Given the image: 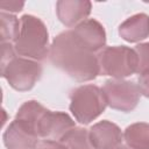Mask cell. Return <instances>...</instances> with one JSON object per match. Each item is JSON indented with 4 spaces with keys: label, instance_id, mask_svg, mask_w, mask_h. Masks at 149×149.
Masks as SVG:
<instances>
[{
    "label": "cell",
    "instance_id": "6da1fadb",
    "mask_svg": "<svg viewBox=\"0 0 149 149\" xmlns=\"http://www.w3.org/2000/svg\"><path fill=\"white\" fill-rule=\"evenodd\" d=\"M48 56L54 66L76 81H90L100 74L98 56L84 48L71 30L62 31L54 38Z\"/></svg>",
    "mask_w": 149,
    "mask_h": 149
},
{
    "label": "cell",
    "instance_id": "7a4b0ae2",
    "mask_svg": "<svg viewBox=\"0 0 149 149\" xmlns=\"http://www.w3.org/2000/svg\"><path fill=\"white\" fill-rule=\"evenodd\" d=\"M14 49L19 56L42 61L49 55V33L44 22L30 14L20 19V31L14 41Z\"/></svg>",
    "mask_w": 149,
    "mask_h": 149
},
{
    "label": "cell",
    "instance_id": "3957f363",
    "mask_svg": "<svg viewBox=\"0 0 149 149\" xmlns=\"http://www.w3.org/2000/svg\"><path fill=\"white\" fill-rule=\"evenodd\" d=\"M106 106L104 92L97 85H81L70 93V112L81 125H88L95 120L105 112Z\"/></svg>",
    "mask_w": 149,
    "mask_h": 149
},
{
    "label": "cell",
    "instance_id": "277c9868",
    "mask_svg": "<svg viewBox=\"0 0 149 149\" xmlns=\"http://www.w3.org/2000/svg\"><path fill=\"white\" fill-rule=\"evenodd\" d=\"M101 76L123 79L137 70V55L134 49L126 45L106 47L98 54Z\"/></svg>",
    "mask_w": 149,
    "mask_h": 149
},
{
    "label": "cell",
    "instance_id": "5b68a950",
    "mask_svg": "<svg viewBox=\"0 0 149 149\" xmlns=\"http://www.w3.org/2000/svg\"><path fill=\"white\" fill-rule=\"evenodd\" d=\"M42 66L38 62L24 58L13 57L9 62L1 65V77L9 86L19 92L31 90L41 78Z\"/></svg>",
    "mask_w": 149,
    "mask_h": 149
},
{
    "label": "cell",
    "instance_id": "8992f818",
    "mask_svg": "<svg viewBox=\"0 0 149 149\" xmlns=\"http://www.w3.org/2000/svg\"><path fill=\"white\" fill-rule=\"evenodd\" d=\"M102 92L107 105L125 113L135 109L140 101V90L137 84L125 79H108L102 86Z\"/></svg>",
    "mask_w": 149,
    "mask_h": 149
},
{
    "label": "cell",
    "instance_id": "52a82bcc",
    "mask_svg": "<svg viewBox=\"0 0 149 149\" xmlns=\"http://www.w3.org/2000/svg\"><path fill=\"white\" fill-rule=\"evenodd\" d=\"M36 127L24 120L15 118L6 128L2 140L7 149H35L38 141Z\"/></svg>",
    "mask_w": 149,
    "mask_h": 149
},
{
    "label": "cell",
    "instance_id": "ba28073f",
    "mask_svg": "<svg viewBox=\"0 0 149 149\" xmlns=\"http://www.w3.org/2000/svg\"><path fill=\"white\" fill-rule=\"evenodd\" d=\"M76 127L72 118L65 112H52L45 108L37 121V134L47 140H62V137Z\"/></svg>",
    "mask_w": 149,
    "mask_h": 149
},
{
    "label": "cell",
    "instance_id": "9c48e42d",
    "mask_svg": "<svg viewBox=\"0 0 149 149\" xmlns=\"http://www.w3.org/2000/svg\"><path fill=\"white\" fill-rule=\"evenodd\" d=\"M73 37L88 51H101L106 45V31L104 26L95 19H86L72 30Z\"/></svg>",
    "mask_w": 149,
    "mask_h": 149
},
{
    "label": "cell",
    "instance_id": "30bf717a",
    "mask_svg": "<svg viewBox=\"0 0 149 149\" xmlns=\"http://www.w3.org/2000/svg\"><path fill=\"white\" fill-rule=\"evenodd\" d=\"M90 140L95 149H118L122 146L123 135L118 125L102 120L94 123L90 129Z\"/></svg>",
    "mask_w": 149,
    "mask_h": 149
},
{
    "label": "cell",
    "instance_id": "8fae6325",
    "mask_svg": "<svg viewBox=\"0 0 149 149\" xmlns=\"http://www.w3.org/2000/svg\"><path fill=\"white\" fill-rule=\"evenodd\" d=\"M92 3L88 0H59L56 2L58 20L66 27H76L90 15Z\"/></svg>",
    "mask_w": 149,
    "mask_h": 149
},
{
    "label": "cell",
    "instance_id": "7c38bea8",
    "mask_svg": "<svg viewBox=\"0 0 149 149\" xmlns=\"http://www.w3.org/2000/svg\"><path fill=\"white\" fill-rule=\"evenodd\" d=\"M119 35L129 43L147 38L149 36V15L137 13L129 16L119 26Z\"/></svg>",
    "mask_w": 149,
    "mask_h": 149
},
{
    "label": "cell",
    "instance_id": "4fadbf2b",
    "mask_svg": "<svg viewBox=\"0 0 149 149\" xmlns=\"http://www.w3.org/2000/svg\"><path fill=\"white\" fill-rule=\"evenodd\" d=\"M123 139L130 149H149V123H132L125 129Z\"/></svg>",
    "mask_w": 149,
    "mask_h": 149
},
{
    "label": "cell",
    "instance_id": "5bb4252c",
    "mask_svg": "<svg viewBox=\"0 0 149 149\" xmlns=\"http://www.w3.org/2000/svg\"><path fill=\"white\" fill-rule=\"evenodd\" d=\"M68 149H95L90 140L88 130L83 127H74L61 140Z\"/></svg>",
    "mask_w": 149,
    "mask_h": 149
},
{
    "label": "cell",
    "instance_id": "9a60e30c",
    "mask_svg": "<svg viewBox=\"0 0 149 149\" xmlns=\"http://www.w3.org/2000/svg\"><path fill=\"white\" fill-rule=\"evenodd\" d=\"M0 22H1V37H0L1 43H10V41H15L20 31L19 19L13 14L1 12Z\"/></svg>",
    "mask_w": 149,
    "mask_h": 149
},
{
    "label": "cell",
    "instance_id": "2e32d148",
    "mask_svg": "<svg viewBox=\"0 0 149 149\" xmlns=\"http://www.w3.org/2000/svg\"><path fill=\"white\" fill-rule=\"evenodd\" d=\"M137 55V73H142L149 70V42L139 43L134 48Z\"/></svg>",
    "mask_w": 149,
    "mask_h": 149
},
{
    "label": "cell",
    "instance_id": "e0dca14e",
    "mask_svg": "<svg viewBox=\"0 0 149 149\" xmlns=\"http://www.w3.org/2000/svg\"><path fill=\"white\" fill-rule=\"evenodd\" d=\"M137 87L142 95L149 98V70L140 73L137 78Z\"/></svg>",
    "mask_w": 149,
    "mask_h": 149
},
{
    "label": "cell",
    "instance_id": "ac0fdd59",
    "mask_svg": "<svg viewBox=\"0 0 149 149\" xmlns=\"http://www.w3.org/2000/svg\"><path fill=\"white\" fill-rule=\"evenodd\" d=\"M35 149H68V148L61 141L58 142L55 140H42L36 144Z\"/></svg>",
    "mask_w": 149,
    "mask_h": 149
},
{
    "label": "cell",
    "instance_id": "d6986e66",
    "mask_svg": "<svg viewBox=\"0 0 149 149\" xmlns=\"http://www.w3.org/2000/svg\"><path fill=\"white\" fill-rule=\"evenodd\" d=\"M24 2H17V1H9V2H1V8L7 9L9 12H20L22 10Z\"/></svg>",
    "mask_w": 149,
    "mask_h": 149
},
{
    "label": "cell",
    "instance_id": "ffe728a7",
    "mask_svg": "<svg viewBox=\"0 0 149 149\" xmlns=\"http://www.w3.org/2000/svg\"><path fill=\"white\" fill-rule=\"evenodd\" d=\"M118 149H129V147H125V146H120Z\"/></svg>",
    "mask_w": 149,
    "mask_h": 149
}]
</instances>
